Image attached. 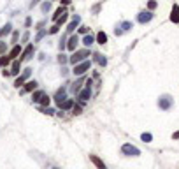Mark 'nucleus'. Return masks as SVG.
Segmentation results:
<instances>
[{"label": "nucleus", "mask_w": 179, "mask_h": 169, "mask_svg": "<svg viewBox=\"0 0 179 169\" xmlns=\"http://www.w3.org/2000/svg\"><path fill=\"white\" fill-rule=\"evenodd\" d=\"M90 57V50L88 48H84V50H76L72 51V57H69V62L70 64H79V62H84V60H88Z\"/></svg>", "instance_id": "obj_1"}, {"label": "nucleus", "mask_w": 179, "mask_h": 169, "mask_svg": "<svg viewBox=\"0 0 179 169\" xmlns=\"http://www.w3.org/2000/svg\"><path fill=\"white\" fill-rule=\"evenodd\" d=\"M90 67H91V64H90V60H84V62H79V64H76L74 65V74L76 76H84V72L86 71H90Z\"/></svg>", "instance_id": "obj_2"}, {"label": "nucleus", "mask_w": 179, "mask_h": 169, "mask_svg": "<svg viewBox=\"0 0 179 169\" xmlns=\"http://www.w3.org/2000/svg\"><path fill=\"white\" fill-rule=\"evenodd\" d=\"M121 153L123 155H127V157H137V155H140V150L135 148V146L130 144V143H125L121 146Z\"/></svg>", "instance_id": "obj_3"}, {"label": "nucleus", "mask_w": 179, "mask_h": 169, "mask_svg": "<svg viewBox=\"0 0 179 169\" xmlns=\"http://www.w3.org/2000/svg\"><path fill=\"white\" fill-rule=\"evenodd\" d=\"M172 102H174V99H171V95H162L158 99V106H160V109L167 111V109H171Z\"/></svg>", "instance_id": "obj_4"}, {"label": "nucleus", "mask_w": 179, "mask_h": 169, "mask_svg": "<svg viewBox=\"0 0 179 169\" xmlns=\"http://www.w3.org/2000/svg\"><path fill=\"white\" fill-rule=\"evenodd\" d=\"M33 53H35V46H33V44H28V46L21 51V55H19V58H18V60H19V62H23V60L30 58Z\"/></svg>", "instance_id": "obj_5"}, {"label": "nucleus", "mask_w": 179, "mask_h": 169, "mask_svg": "<svg viewBox=\"0 0 179 169\" xmlns=\"http://www.w3.org/2000/svg\"><path fill=\"white\" fill-rule=\"evenodd\" d=\"M153 19V12L151 11H142V12H139V16H137V21L139 23H147V21H151Z\"/></svg>", "instance_id": "obj_6"}, {"label": "nucleus", "mask_w": 179, "mask_h": 169, "mask_svg": "<svg viewBox=\"0 0 179 169\" xmlns=\"http://www.w3.org/2000/svg\"><path fill=\"white\" fill-rule=\"evenodd\" d=\"M77 44H79V37H77V34L70 35V37H69V41H67V50H69V51H76V50H77Z\"/></svg>", "instance_id": "obj_7"}, {"label": "nucleus", "mask_w": 179, "mask_h": 169, "mask_svg": "<svg viewBox=\"0 0 179 169\" xmlns=\"http://www.w3.org/2000/svg\"><path fill=\"white\" fill-rule=\"evenodd\" d=\"M130 28H132V23H130V21H121L120 25L116 26L114 34H116V35H121L123 32H127V30H130Z\"/></svg>", "instance_id": "obj_8"}, {"label": "nucleus", "mask_w": 179, "mask_h": 169, "mask_svg": "<svg viewBox=\"0 0 179 169\" xmlns=\"http://www.w3.org/2000/svg\"><path fill=\"white\" fill-rule=\"evenodd\" d=\"M79 23H81V18H79V16H74L72 21H70V23H69V26H67V32H69V34H72L74 30L77 28V25H79Z\"/></svg>", "instance_id": "obj_9"}, {"label": "nucleus", "mask_w": 179, "mask_h": 169, "mask_svg": "<svg viewBox=\"0 0 179 169\" xmlns=\"http://www.w3.org/2000/svg\"><path fill=\"white\" fill-rule=\"evenodd\" d=\"M171 21H172V23H179V5H177V4H174V5H172Z\"/></svg>", "instance_id": "obj_10"}, {"label": "nucleus", "mask_w": 179, "mask_h": 169, "mask_svg": "<svg viewBox=\"0 0 179 169\" xmlns=\"http://www.w3.org/2000/svg\"><path fill=\"white\" fill-rule=\"evenodd\" d=\"M90 160L97 166V169H107V166L104 164V160H102V159H98L97 155H90Z\"/></svg>", "instance_id": "obj_11"}, {"label": "nucleus", "mask_w": 179, "mask_h": 169, "mask_svg": "<svg viewBox=\"0 0 179 169\" xmlns=\"http://www.w3.org/2000/svg\"><path fill=\"white\" fill-rule=\"evenodd\" d=\"M21 51H23V48H21L19 44H16V46H14V48L11 50V53H9V57H11V60H16V58H19Z\"/></svg>", "instance_id": "obj_12"}, {"label": "nucleus", "mask_w": 179, "mask_h": 169, "mask_svg": "<svg viewBox=\"0 0 179 169\" xmlns=\"http://www.w3.org/2000/svg\"><path fill=\"white\" fill-rule=\"evenodd\" d=\"M19 71H21V62L16 58L14 62H12V65H11V74H12V76H18Z\"/></svg>", "instance_id": "obj_13"}, {"label": "nucleus", "mask_w": 179, "mask_h": 169, "mask_svg": "<svg viewBox=\"0 0 179 169\" xmlns=\"http://www.w3.org/2000/svg\"><path fill=\"white\" fill-rule=\"evenodd\" d=\"M65 101V88H60L55 95V102H56L58 106H62V102Z\"/></svg>", "instance_id": "obj_14"}, {"label": "nucleus", "mask_w": 179, "mask_h": 169, "mask_svg": "<svg viewBox=\"0 0 179 169\" xmlns=\"http://www.w3.org/2000/svg\"><path fill=\"white\" fill-rule=\"evenodd\" d=\"M90 97H91V88H84V90H81L79 92V99H81V102H86V101H90Z\"/></svg>", "instance_id": "obj_15"}, {"label": "nucleus", "mask_w": 179, "mask_h": 169, "mask_svg": "<svg viewBox=\"0 0 179 169\" xmlns=\"http://www.w3.org/2000/svg\"><path fill=\"white\" fill-rule=\"evenodd\" d=\"M93 60L97 62L100 67H106L107 65V58L104 57V55H100V53H95V55H93Z\"/></svg>", "instance_id": "obj_16"}, {"label": "nucleus", "mask_w": 179, "mask_h": 169, "mask_svg": "<svg viewBox=\"0 0 179 169\" xmlns=\"http://www.w3.org/2000/svg\"><path fill=\"white\" fill-rule=\"evenodd\" d=\"M83 81H84V78H83V76H79V79L72 83V86H70V90H72L74 93H79V92H81V84H83Z\"/></svg>", "instance_id": "obj_17"}, {"label": "nucleus", "mask_w": 179, "mask_h": 169, "mask_svg": "<svg viewBox=\"0 0 179 169\" xmlns=\"http://www.w3.org/2000/svg\"><path fill=\"white\" fill-rule=\"evenodd\" d=\"M93 42H97V41H95V37H93L91 34H86L84 37H83V44H84V48H90Z\"/></svg>", "instance_id": "obj_18"}, {"label": "nucleus", "mask_w": 179, "mask_h": 169, "mask_svg": "<svg viewBox=\"0 0 179 169\" xmlns=\"http://www.w3.org/2000/svg\"><path fill=\"white\" fill-rule=\"evenodd\" d=\"M76 104V102L72 101V99H65V101L62 102V106H60V109L62 111H67V109H72V106Z\"/></svg>", "instance_id": "obj_19"}, {"label": "nucleus", "mask_w": 179, "mask_h": 169, "mask_svg": "<svg viewBox=\"0 0 179 169\" xmlns=\"http://www.w3.org/2000/svg\"><path fill=\"white\" fill-rule=\"evenodd\" d=\"M33 90H37V81L33 79V81H28V83L23 86V92H33Z\"/></svg>", "instance_id": "obj_20"}, {"label": "nucleus", "mask_w": 179, "mask_h": 169, "mask_svg": "<svg viewBox=\"0 0 179 169\" xmlns=\"http://www.w3.org/2000/svg\"><path fill=\"white\" fill-rule=\"evenodd\" d=\"M95 41H97L98 44H102V46H104V44L107 42V34H106V32H98V34L95 35Z\"/></svg>", "instance_id": "obj_21"}, {"label": "nucleus", "mask_w": 179, "mask_h": 169, "mask_svg": "<svg viewBox=\"0 0 179 169\" xmlns=\"http://www.w3.org/2000/svg\"><path fill=\"white\" fill-rule=\"evenodd\" d=\"M65 12H67V9H65V7H58L56 11H55V14H53V21H56L58 18H62L63 14H65Z\"/></svg>", "instance_id": "obj_22"}, {"label": "nucleus", "mask_w": 179, "mask_h": 169, "mask_svg": "<svg viewBox=\"0 0 179 169\" xmlns=\"http://www.w3.org/2000/svg\"><path fill=\"white\" fill-rule=\"evenodd\" d=\"M11 30H12V26H11V23H5V25L0 28V37H4V35L11 34Z\"/></svg>", "instance_id": "obj_23"}, {"label": "nucleus", "mask_w": 179, "mask_h": 169, "mask_svg": "<svg viewBox=\"0 0 179 169\" xmlns=\"http://www.w3.org/2000/svg\"><path fill=\"white\" fill-rule=\"evenodd\" d=\"M42 95H44V92H42V90H33L32 101H33V102H39V101L42 99Z\"/></svg>", "instance_id": "obj_24"}, {"label": "nucleus", "mask_w": 179, "mask_h": 169, "mask_svg": "<svg viewBox=\"0 0 179 169\" xmlns=\"http://www.w3.org/2000/svg\"><path fill=\"white\" fill-rule=\"evenodd\" d=\"M9 64H11V57L9 55H2L0 57V67H7Z\"/></svg>", "instance_id": "obj_25"}, {"label": "nucleus", "mask_w": 179, "mask_h": 169, "mask_svg": "<svg viewBox=\"0 0 179 169\" xmlns=\"http://www.w3.org/2000/svg\"><path fill=\"white\" fill-rule=\"evenodd\" d=\"M39 104H41L42 108H49V104H51V99H49L48 95L44 93V95H42V99L39 101Z\"/></svg>", "instance_id": "obj_26"}, {"label": "nucleus", "mask_w": 179, "mask_h": 169, "mask_svg": "<svg viewBox=\"0 0 179 169\" xmlns=\"http://www.w3.org/2000/svg\"><path fill=\"white\" fill-rule=\"evenodd\" d=\"M23 83H25V76H19V78H16L14 86H16V88H19V86H23Z\"/></svg>", "instance_id": "obj_27"}, {"label": "nucleus", "mask_w": 179, "mask_h": 169, "mask_svg": "<svg viewBox=\"0 0 179 169\" xmlns=\"http://www.w3.org/2000/svg\"><path fill=\"white\" fill-rule=\"evenodd\" d=\"M140 137H142V141H146V143H149V141L153 139V136L149 134V132H144V134L140 136Z\"/></svg>", "instance_id": "obj_28"}, {"label": "nucleus", "mask_w": 179, "mask_h": 169, "mask_svg": "<svg viewBox=\"0 0 179 169\" xmlns=\"http://www.w3.org/2000/svg\"><path fill=\"white\" fill-rule=\"evenodd\" d=\"M81 113H83L81 106H76V104H74L72 106V115H81Z\"/></svg>", "instance_id": "obj_29"}, {"label": "nucleus", "mask_w": 179, "mask_h": 169, "mask_svg": "<svg viewBox=\"0 0 179 169\" xmlns=\"http://www.w3.org/2000/svg\"><path fill=\"white\" fill-rule=\"evenodd\" d=\"M77 30H79V34H84V35H86V34L90 32V28H88L86 25H81L79 28H77Z\"/></svg>", "instance_id": "obj_30"}, {"label": "nucleus", "mask_w": 179, "mask_h": 169, "mask_svg": "<svg viewBox=\"0 0 179 169\" xmlns=\"http://www.w3.org/2000/svg\"><path fill=\"white\" fill-rule=\"evenodd\" d=\"M58 62H60V64H67V62H69V58H67L63 53H60V57H58Z\"/></svg>", "instance_id": "obj_31"}, {"label": "nucleus", "mask_w": 179, "mask_h": 169, "mask_svg": "<svg viewBox=\"0 0 179 169\" xmlns=\"http://www.w3.org/2000/svg\"><path fill=\"white\" fill-rule=\"evenodd\" d=\"M156 5H158V4H156L155 0H149V2H147V9H149V11H153Z\"/></svg>", "instance_id": "obj_32"}, {"label": "nucleus", "mask_w": 179, "mask_h": 169, "mask_svg": "<svg viewBox=\"0 0 179 169\" xmlns=\"http://www.w3.org/2000/svg\"><path fill=\"white\" fill-rule=\"evenodd\" d=\"M58 30H60V25H53L51 28H49V34L53 35V34H56Z\"/></svg>", "instance_id": "obj_33"}, {"label": "nucleus", "mask_w": 179, "mask_h": 169, "mask_svg": "<svg viewBox=\"0 0 179 169\" xmlns=\"http://www.w3.org/2000/svg\"><path fill=\"white\" fill-rule=\"evenodd\" d=\"M46 34H48L46 30H39V34H37V37H35V41H41V39H42V37H44Z\"/></svg>", "instance_id": "obj_34"}, {"label": "nucleus", "mask_w": 179, "mask_h": 169, "mask_svg": "<svg viewBox=\"0 0 179 169\" xmlns=\"http://www.w3.org/2000/svg\"><path fill=\"white\" fill-rule=\"evenodd\" d=\"M49 9H51V4H49V2H44V4H42V11H44V12H48Z\"/></svg>", "instance_id": "obj_35"}, {"label": "nucleus", "mask_w": 179, "mask_h": 169, "mask_svg": "<svg viewBox=\"0 0 179 169\" xmlns=\"http://www.w3.org/2000/svg\"><path fill=\"white\" fill-rule=\"evenodd\" d=\"M5 48H7V44H5V42H0V55H4Z\"/></svg>", "instance_id": "obj_36"}, {"label": "nucleus", "mask_w": 179, "mask_h": 169, "mask_svg": "<svg viewBox=\"0 0 179 169\" xmlns=\"http://www.w3.org/2000/svg\"><path fill=\"white\" fill-rule=\"evenodd\" d=\"M42 111H44L46 115H55V111H53V109H49V108H44Z\"/></svg>", "instance_id": "obj_37"}, {"label": "nucleus", "mask_w": 179, "mask_h": 169, "mask_svg": "<svg viewBox=\"0 0 179 169\" xmlns=\"http://www.w3.org/2000/svg\"><path fill=\"white\" fill-rule=\"evenodd\" d=\"M18 37H19V34H18V32H12V42H16Z\"/></svg>", "instance_id": "obj_38"}, {"label": "nucleus", "mask_w": 179, "mask_h": 169, "mask_svg": "<svg viewBox=\"0 0 179 169\" xmlns=\"http://www.w3.org/2000/svg\"><path fill=\"white\" fill-rule=\"evenodd\" d=\"M28 39H30V34H28V32H26V34H23V42H26Z\"/></svg>", "instance_id": "obj_39"}, {"label": "nucleus", "mask_w": 179, "mask_h": 169, "mask_svg": "<svg viewBox=\"0 0 179 169\" xmlns=\"http://www.w3.org/2000/svg\"><path fill=\"white\" fill-rule=\"evenodd\" d=\"M25 25H26V26H30V25H32V19H30V18H26V21H25Z\"/></svg>", "instance_id": "obj_40"}, {"label": "nucleus", "mask_w": 179, "mask_h": 169, "mask_svg": "<svg viewBox=\"0 0 179 169\" xmlns=\"http://www.w3.org/2000/svg\"><path fill=\"white\" fill-rule=\"evenodd\" d=\"M60 2H62L63 5H69V4H70V0H60Z\"/></svg>", "instance_id": "obj_41"}, {"label": "nucleus", "mask_w": 179, "mask_h": 169, "mask_svg": "<svg viewBox=\"0 0 179 169\" xmlns=\"http://www.w3.org/2000/svg\"><path fill=\"white\" fill-rule=\"evenodd\" d=\"M174 139H179V132H176V134H174Z\"/></svg>", "instance_id": "obj_42"}, {"label": "nucleus", "mask_w": 179, "mask_h": 169, "mask_svg": "<svg viewBox=\"0 0 179 169\" xmlns=\"http://www.w3.org/2000/svg\"><path fill=\"white\" fill-rule=\"evenodd\" d=\"M55 169H58V167H55Z\"/></svg>", "instance_id": "obj_43"}]
</instances>
